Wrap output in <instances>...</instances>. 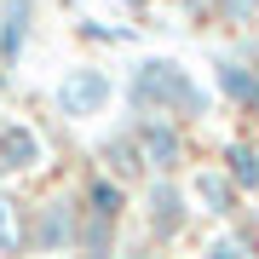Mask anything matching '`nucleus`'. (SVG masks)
<instances>
[{"mask_svg":"<svg viewBox=\"0 0 259 259\" xmlns=\"http://www.w3.org/2000/svg\"><path fill=\"white\" fill-rule=\"evenodd\" d=\"M127 104H133V115H207V93L196 87V75L185 64H173V58H144L139 69L127 75Z\"/></svg>","mask_w":259,"mask_h":259,"instance_id":"f257e3e1","label":"nucleus"},{"mask_svg":"<svg viewBox=\"0 0 259 259\" xmlns=\"http://www.w3.org/2000/svg\"><path fill=\"white\" fill-rule=\"evenodd\" d=\"M110 93H115L110 75H104L98 64H81V69H69L64 81H58L52 104H58V115H69V121H93V115H104Z\"/></svg>","mask_w":259,"mask_h":259,"instance_id":"f03ea898","label":"nucleus"},{"mask_svg":"<svg viewBox=\"0 0 259 259\" xmlns=\"http://www.w3.org/2000/svg\"><path fill=\"white\" fill-rule=\"evenodd\" d=\"M133 139H139V156H144L150 173H173L185 161V133L173 127V115H139Z\"/></svg>","mask_w":259,"mask_h":259,"instance_id":"7ed1b4c3","label":"nucleus"},{"mask_svg":"<svg viewBox=\"0 0 259 259\" xmlns=\"http://www.w3.org/2000/svg\"><path fill=\"white\" fill-rule=\"evenodd\" d=\"M144 219H150V236H156V242H173L179 231H185V190H179L167 173L150 185V207H144Z\"/></svg>","mask_w":259,"mask_h":259,"instance_id":"20e7f679","label":"nucleus"},{"mask_svg":"<svg viewBox=\"0 0 259 259\" xmlns=\"http://www.w3.org/2000/svg\"><path fill=\"white\" fill-rule=\"evenodd\" d=\"M213 81H219V93L236 104V110H259V69L242 64V58H219L213 64Z\"/></svg>","mask_w":259,"mask_h":259,"instance_id":"39448f33","label":"nucleus"},{"mask_svg":"<svg viewBox=\"0 0 259 259\" xmlns=\"http://www.w3.org/2000/svg\"><path fill=\"white\" fill-rule=\"evenodd\" d=\"M29 29H35V0H0V64H18Z\"/></svg>","mask_w":259,"mask_h":259,"instance_id":"423d86ee","label":"nucleus"},{"mask_svg":"<svg viewBox=\"0 0 259 259\" xmlns=\"http://www.w3.org/2000/svg\"><path fill=\"white\" fill-rule=\"evenodd\" d=\"M29 242L35 248H75V207L69 202H40Z\"/></svg>","mask_w":259,"mask_h":259,"instance_id":"0eeeda50","label":"nucleus"},{"mask_svg":"<svg viewBox=\"0 0 259 259\" xmlns=\"http://www.w3.org/2000/svg\"><path fill=\"white\" fill-rule=\"evenodd\" d=\"M190 190H196V202H202V213H213V219H236V179L231 173H225V167H219V173H196L190 179Z\"/></svg>","mask_w":259,"mask_h":259,"instance_id":"6e6552de","label":"nucleus"},{"mask_svg":"<svg viewBox=\"0 0 259 259\" xmlns=\"http://www.w3.org/2000/svg\"><path fill=\"white\" fill-rule=\"evenodd\" d=\"M40 161V139L29 127H0V173H29Z\"/></svg>","mask_w":259,"mask_h":259,"instance_id":"1a4fd4ad","label":"nucleus"},{"mask_svg":"<svg viewBox=\"0 0 259 259\" xmlns=\"http://www.w3.org/2000/svg\"><path fill=\"white\" fill-rule=\"evenodd\" d=\"M121 207H127L121 179H110V173H93V179H87V213H98V219H115V225H121Z\"/></svg>","mask_w":259,"mask_h":259,"instance_id":"9d476101","label":"nucleus"},{"mask_svg":"<svg viewBox=\"0 0 259 259\" xmlns=\"http://www.w3.org/2000/svg\"><path fill=\"white\" fill-rule=\"evenodd\" d=\"M104 161H110V179H139V167H144L139 139H133V133H115V139L104 144Z\"/></svg>","mask_w":259,"mask_h":259,"instance_id":"9b49d317","label":"nucleus"},{"mask_svg":"<svg viewBox=\"0 0 259 259\" xmlns=\"http://www.w3.org/2000/svg\"><path fill=\"white\" fill-rule=\"evenodd\" d=\"M225 173L236 179V190H259V150L253 144H231L225 150Z\"/></svg>","mask_w":259,"mask_h":259,"instance_id":"f8f14e48","label":"nucleus"},{"mask_svg":"<svg viewBox=\"0 0 259 259\" xmlns=\"http://www.w3.org/2000/svg\"><path fill=\"white\" fill-rule=\"evenodd\" d=\"M18 248V225H12V202L0 196V253H12Z\"/></svg>","mask_w":259,"mask_h":259,"instance_id":"ddd939ff","label":"nucleus"},{"mask_svg":"<svg viewBox=\"0 0 259 259\" xmlns=\"http://www.w3.org/2000/svg\"><path fill=\"white\" fill-rule=\"evenodd\" d=\"M219 6H225V18H253V12H259V0H219Z\"/></svg>","mask_w":259,"mask_h":259,"instance_id":"4468645a","label":"nucleus"},{"mask_svg":"<svg viewBox=\"0 0 259 259\" xmlns=\"http://www.w3.org/2000/svg\"><path fill=\"white\" fill-rule=\"evenodd\" d=\"M121 6H133V12H139V6H144V0H121Z\"/></svg>","mask_w":259,"mask_h":259,"instance_id":"2eb2a0df","label":"nucleus"},{"mask_svg":"<svg viewBox=\"0 0 259 259\" xmlns=\"http://www.w3.org/2000/svg\"><path fill=\"white\" fill-rule=\"evenodd\" d=\"M179 6H202V0H179Z\"/></svg>","mask_w":259,"mask_h":259,"instance_id":"dca6fc26","label":"nucleus"}]
</instances>
